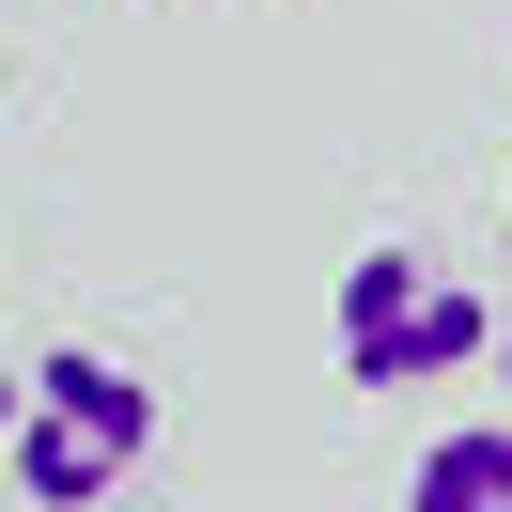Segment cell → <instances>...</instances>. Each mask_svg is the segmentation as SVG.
Returning a JSON list of instances; mask_svg holds the SVG:
<instances>
[{"label": "cell", "mask_w": 512, "mask_h": 512, "mask_svg": "<svg viewBox=\"0 0 512 512\" xmlns=\"http://www.w3.org/2000/svg\"><path fill=\"white\" fill-rule=\"evenodd\" d=\"M140 450H156V388H140L125 357L47 342L32 373H16V497H32V512H94V497H125Z\"/></svg>", "instance_id": "1"}, {"label": "cell", "mask_w": 512, "mask_h": 512, "mask_svg": "<svg viewBox=\"0 0 512 512\" xmlns=\"http://www.w3.org/2000/svg\"><path fill=\"white\" fill-rule=\"evenodd\" d=\"M326 342H342V388H435L466 357H497V311L435 249H357L342 295H326Z\"/></svg>", "instance_id": "2"}, {"label": "cell", "mask_w": 512, "mask_h": 512, "mask_svg": "<svg viewBox=\"0 0 512 512\" xmlns=\"http://www.w3.org/2000/svg\"><path fill=\"white\" fill-rule=\"evenodd\" d=\"M404 512H512V419H450L404 466Z\"/></svg>", "instance_id": "3"}, {"label": "cell", "mask_w": 512, "mask_h": 512, "mask_svg": "<svg viewBox=\"0 0 512 512\" xmlns=\"http://www.w3.org/2000/svg\"><path fill=\"white\" fill-rule=\"evenodd\" d=\"M0 450H16V373H0Z\"/></svg>", "instance_id": "4"}, {"label": "cell", "mask_w": 512, "mask_h": 512, "mask_svg": "<svg viewBox=\"0 0 512 512\" xmlns=\"http://www.w3.org/2000/svg\"><path fill=\"white\" fill-rule=\"evenodd\" d=\"M497 357H512V311H497Z\"/></svg>", "instance_id": "5"}]
</instances>
